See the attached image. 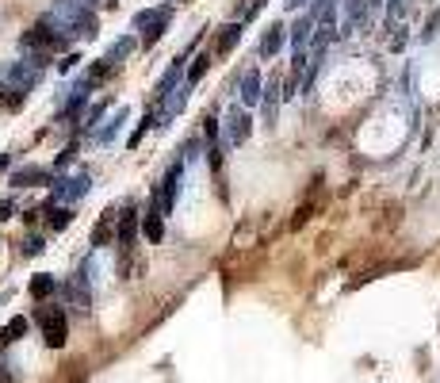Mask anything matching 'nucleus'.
Segmentation results:
<instances>
[{
	"label": "nucleus",
	"instance_id": "34",
	"mask_svg": "<svg viewBox=\"0 0 440 383\" xmlns=\"http://www.w3.org/2000/svg\"><path fill=\"white\" fill-rule=\"evenodd\" d=\"M88 4H100V8H108V4H115V0H88Z\"/></svg>",
	"mask_w": 440,
	"mask_h": 383
},
{
	"label": "nucleus",
	"instance_id": "10",
	"mask_svg": "<svg viewBox=\"0 0 440 383\" xmlns=\"http://www.w3.org/2000/svg\"><path fill=\"white\" fill-rule=\"evenodd\" d=\"M12 188H35V184H50V169H39V165H23L12 173Z\"/></svg>",
	"mask_w": 440,
	"mask_h": 383
},
{
	"label": "nucleus",
	"instance_id": "14",
	"mask_svg": "<svg viewBox=\"0 0 440 383\" xmlns=\"http://www.w3.org/2000/svg\"><path fill=\"white\" fill-rule=\"evenodd\" d=\"M310 31H314V16H299V24L291 27V46H295V54H307V42H310Z\"/></svg>",
	"mask_w": 440,
	"mask_h": 383
},
{
	"label": "nucleus",
	"instance_id": "32",
	"mask_svg": "<svg viewBox=\"0 0 440 383\" xmlns=\"http://www.w3.org/2000/svg\"><path fill=\"white\" fill-rule=\"evenodd\" d=\"M0 383H12V375H8V364L0 360Z\"/></svg>",
	"mask_w": 440,
	"mask_h": 383
},
{
	"label": "nucleus",
	"instance_id": "30",
	"mask_svg": "<svg viewBox=\"0 0 440 383\" xmlns=\"http://www.w3.org/2000/svg\"><path fill=\"white\" fill-rule=\"evenodd\" d=\"M283 4H287V8L295 12V8H303V4H314V0H283Z\"/></svg>",
	"mask_w": 440,
	"mask_h": 383
},
{
	"label": "nucleus",
	"instance_id": "4",
	"mask_svg": "<svg viewBox=\"0 0 440 383\" xmlns=\"http://www.w3.org/2000/svg\"><path fill=\"white\" fill-rule=\"evenodd\" d=\"M180 176H184V161L169 165L165 180H161V188H157V207H161V215H169V211L176 207V196H180Z\"/></svg>",
	"mask_w": 440,
	"mask_h": 383
},
{
	"label": "nucleus",
	"instance_id": "23",
	"mask_svg": "<svg viewBox=\"0 0 440 383\" xmlns=\"http://www.w3.org/2000/svg\"><path fill=\"white\" fill-rule=\"evenodd\" d=\"M42 250H46V245H42L39 234H31V238H23V242H19V253H23V257H39Z\"/></svg>",
	"mask_w": 440,
	"mask_h": 383
},
{
	"label": "nucleus",
	"instance_id": "22",
	"mask_svg": "<svg viewBox=\"0 0 440 383\" xmlns=\"http://www.w3.org/2000/svg\"><path fill=\"white\" fill-rule=\"evenodd\" d=\"M108 73H111V62H96V66L84 73V84H88V88H96V84L108 81Z\"/></svg>",
	"mask_w": 440,
	"mask_h": 383
},
{
	"label": "nucleus",
	"instance_id": "29",
	"mask_svg": "<svg viewBox=\"0 0 440 383\" xmlns=\"http://www.w3.org/2000/svg\"><path fill=\"white\" fill-rule=\"evenodd\" d=\"M104 111H108V104H96V108H92V115H88V127H96V119H100Z\"/></svg>",
	"mask_w": 440,
	"mask_h": 383
},
{
	"label": "nucleus",
	"instance_id": "3",
	"mask_svg": "<svg viewBox=\"0 0 440 383\" xmlns=\"http://www.w3.org/2000/svg\"><path fill=\"white\" fill-rule=\"evenodd\" d=\"M88 188H92V176L88 173L58 176V180H54V196H50V200L54 203H73V200H81V196H88Z\"/></svg>",
	"mask_w": 440,
	"mask_h": 383
},
{
	"label": "nucleus",
	"instance_id": "19",
	"mask_svg": "<svg viewBox=\"0 0 440 383\" xmlns=\"http://www.w3.org/2000/svg\"><path fill=\"white\" fill-rule=\"evenodd\" d=\"M211 62H215V50H200V54H195V62H191V69H188V84L203 81V73L211 69Z\"/></svg>",
	"mask_w": 440,
	"mask_h": 383
},
{
	"label": "nucleus",
	"instance_id": "6",
	"mask_svg": "<svg viewBox=\"0 0 440 383\" xmlns=\"http://www.w3.org/2000/svg\"><path fill=\"white\" fill-rule=\"evenodd\" d=\"M134 238H138V207L134 203H126L123 211H119V238H115V245H119V253H131L134 250Z\"/></svg>",
	"mask_w": 440,
	"mask_h": 383
},
{
	"label": "nucleus",
	"instance_id": "28",
	"mask_svg": "<svg viewBox=\"0 0 440 383\" xmlns=\"http://www.w3.org/2000/svg\"><path fill=\"white\" fill-rule=\"evenodd\" d=\"M12 211H16V203H12V200H0V223H4V218H12Z\"/></svg>",
	"mask_w": 440,
	"mask_h": 383
},
{
	"label": "nucleus",
	"instance_id": "17",
	"mask_svg": "<svg viewBox=\"0 0 440 383\" xmlns=\"http://www.w3.org/2000/svg\"><path fill=\"white\" fill-rule=\"evenodd\" d=\"M54 292H58V280H54L50 272H39V276H31V295H35V299H50Z\"/></svg>",
	"mask_w": 440,
	"mask_h": 383
},
{
	"label": "nucleus",
	"instance_id": "27",
	"mask_svg": "<svg viewBox=\"0 0 440 383\" xmlns=\"http://www.w3.org/2000/svg\"><path fill=\"white\" fill-rule=\"evenodd\" d=\"M437 35H440V12H437V16L429 19V27H425V35H421V39L429 42V39H437Z\"/></svg>",
	"mask_w": 440,
	"mask_h": 383
},
{
	"label": "nucleus",
	"instance_id": "9",
	"mask_svg": "<svg viewBox=\"0 0 440 383\" xmlns=\"http://www.w3.org/2000/svg\"><path fill=\"white\" fill-rule=\"evenodd\" d=\"M69 35L73 39H96V12H84V8H77L73 16H69Z\"/></svg>",
	"mask_w": 440,
	"mask_h": 383
},
{
	"label": "nucleus",
	"instance_id": "8",
	"mask_svg": "<svg viewBox=\"0 0 440 383\" xmlns=\"http://www.w3.org/2000/svg\"><path fill=\"white\" fill-rule=\"evenodd\" d=\"M111 238H119V215H115V207H108L100 215V223H96V230H92V245H96V250H104Z\"/></svg>",
	"mask_w": 440,
	"mask_h": 383
},
{
	"label": "nucleus",
	"instance_id": "13",
	"mask_svg": "<svg viewBox=\"0 0 440 383\" xmlns=\"http://www.w3.org/2000/svg\"><path fill=\"white\" fill-rule=\"evenodd\" d=\"M260 69H245V77H241V104L245 108H253V104L260 100Z\"/></svg>",
	"mask_w": 440,
	"mask_h": 383
},
{
	"label": "nucleus",
	"instance_id": "20",
	"mask_svg": "<svg viewBox=\"0 0 440 383\" xmlns=\"http://www.w3.org/2000/svg\"><path fill=\"white\" fill-rule=\"evenodd\" d=\"M134 50V39H131V35H123V39H115V42H111V46H108V58H104V62H111V66H119V62H123L126 58V54H131Z\"/></svg>",
	"mask_w": 440,
	"mask_h": 383
},
{
	"label": "nucleus",
	"instance_id": "11",
	"mask_svg": "<svg viewBox=\"0 0 440 383\" xmlns=\"http://www.w3.org/2000/svg\"><path fill=\"white\" fill-rule=\"evenodd\" d=\"M42 215H46V226H50L54 234L66 230V226L73 223V207H66V203H54V200L42 203Z\"/></svg>",
	"mask_w": 440,
	"mask_h": 383
},
{
	"label": "nucleus",
	"instance_id": "12",
	"mask_svg": "<svg viewBox=\"0 0 440 383\" xmlns=\"http://www.w3.org/2000/svg\"><path fill=\"white\" fill-rule=\"evenodd\" d=\"M142 230H146L150 242H161V238H165V215H161L157 200H153L150 207H146V215H142Z\"/></svg>",
	"mask_w": 440,
	"mask_h": 383
},
{
	"label": "nucleus",
	"instance_id": "26",
	"mask_svg": "<svg viewBox=\"0 0 440 383\" xmlns=\"http://www.w3.org/2000/svg\"><path fill=\"white\" fill-rule=\"evenodd\" d=\"M203 138H207L211 142V146H218V123H215V119H203Z\"/></svg>",
	"mask_w": 440,
	"mask_h": 383
},
{
	"label": "nucleus",
	"instance_id": "2",
	"mask_svg": "<svg viewBox=\"0 0 440 383\" xmlns=\"http://www.w3.org/2000/svg\"><path fill=\"white\" fill-rule=\"evenodd\" d=\"M39 326H42V342L50 349H61L66 345V310L61 307H39Z\"/></svg>",
	"mask_w": 440,
	"mask_h": 383
},
{
	"label": "nucleus",
	"instance_id": "21",
	"mask_svg": "<svg viewBox=\"0 0 440 383\" xmlns=\"http://www.w3.org/2000/svg\"><path fill=\"white\" fill-rule=\"evenodd\" d=\"M268 96H265V115H268V123H272V115H276V104H280V77H268Z\"/></svg>",
	"mask_w": 440,
	"mask_h": 383
},
{
	"label": "nucleus",
	"instance_id": "1",
	"mask_svg": "<svg viewBox=\"0 0 440 383\" xmlns=\"http://www.w3.org/2000/svg\"><path fill=\"white\" fill-rule=\"evenodd\" d=\"M169 19H173V8H169V4L165 8H150V12H138V16H134V27L142 31V46H146V50L165 35Z\"/></svg>",
	"mask_w": 440,
	"mask_h": 383
},
{
	"label": "nucleus",
	"instance_id": "7",
	"mask_svg": "<svg viewBox=\"0 0 440 383\" xmlns=\"http://www.w3.org/2000/svg\"><path fill=\"white\" fill-rule=\"evenodd\" d=\"M249 134H253V119L245 115V111L230 108V115H226V142H230V146H245Z\"/></svg>",
	"mask_w": 440,
	"mask_h": 383
},
{
	"label": "nucleus",
	"instance_id": "31",
	"mask_svg": "<svg viewBox=\"0 0 440 383\" xmlns=\"http://www.w3.org/2000/svg\"><path fill=\"white\" fill-rule=\"evenodd\" d=\"M58 8H77V4H84V0H54Z\"/></svg>",
	"mask_w": 440,
	"mask_h": 383
},
{
	"label": "nucleus",
	"instance_id": "15",
	"mask_svg": "<svg viewBox=\"0 0 440 383\" xmlns=\"http://www.w3.org/2000/svg\"><path fill=\"white\" fill-rule=\"evenodd\" d=\"M283 35H287V27H283V24H272L265 31V39H260V54H265V58H276V54H280Z\"/></svg>",
	"mask_w": 440,
	"mask_h": 383
},
{
	"label": "nucleus",
	"instance_id": "25",
	"mask_svg": "<svg viewBox=\"0 0 440 383\" xmlns=\"http://www.w3.org/2000/svg\"><path fill=\"white\" fill-rule=\"evenodd\" d=\"M150 127H153V111H146V119H142V123H138V131L131 134V146H138V142H142V134L150 131Z\"/></svg>",
	"mask_w": 440,
	"mask_h": 383
},
{
	"label": "nucleus",
	"instance_id": "33",
	"mask_svg": "<svg viewBox=\"0 0 440 383\" xmlns=\"http://www.w3.org/2000/svg\"><path fill=\"white\" fill-rule=\"evenodd\" d=\"M4 169H8V153H0V173H4Z\"/></svg>",
	"mask_w": 440,
	"mask_h": 383
},
{
	"label": "nucleus",
	"instance_id": "24",
	"mask_svg": "<svg viewBox=\"0 0 440 383\" xmlns=\"http://www.w3.org/2000/svg\"><path fill=\"white\" fill-rule=\"evenodd\" d=\"M123 119H126V111L119 108V111H115V119H111V127H104V131L96 134V142H111V138H115V131H119V123H123Z\"/></svg>",
	"mask_w": 440,
	"mask_h": 383
},
{
	"label": "nucleus",
	"instance_id": "35",
	"mask_svg": "<svg viewBox=\"0 0 440 383\" xmlns=\"http://www.w3.org/2000/svg\"><path fill=\"white\" fill-rule=\"evenodd\" d=\"M367 4H379V0H367Z\"/></svg>",
	"mask_w": 440,
	"mask_h": 383
},
{
	"label": "nucleus",
	"instance_id": "5",
	"mask_svg": "<svg viewBox=\"0 0 440 383\" xmlns=\"http://www.w3.org/2000/svg\"><path fill=\"white\" fill-rule=\"evenodd\" d=\"M39 73L42 69L35 66V62H16V66H8V73H4V81H8V88L12 92H31L35 84H39Z\"/></svg>",
	"mask_w": 440,
	"mask_h": 383
},
{
	"label": "nucleus",
	"instance_id": "16",
	"mask_svg": "<svg viewBox=\"0 0 440 383\" xmlns=\"http://www.w3.org/2000/svg\"><path fill=\"white\" fill-rule=\"evenodd\" d=\"M27 330H31V322H27L23 315H16L12 322L0 326V345H12V342H19V337H27Z\"/></svg>",
	"mask_w": 440,
	"mask_h": 383
},
{
	"label": "nucleus",
	"instance_id": "18",
	"mask_svg": "<svg viewBox=\"0 0 440 383\" xmlns=\"http://www.w3.org/2000/svg\"><path fill=\"white\" fill-rule=\"evenodd\" d=\"M238 42H241V24H226L222 35H218V42H215V54H230Z\"/></svg>",
	"mask_w": 440,
	"mask_h": 383
}]
</instances>
